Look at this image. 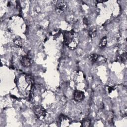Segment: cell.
Here are the masks:
<instances>
[{"mask_svg":"<svg viewBox=\"0 0 127 127\" xmlns=\"http://www.w3.org/2000/svg\"><path fill=\"white\" fill-rule=\"evenodd\" d=\"M64 41L67 46L69 47L71 44H72V48L74 46H76L77 45V39L75 37L74 31H70L65 32L64 35Z\"/></svg>","mask_w":127,"mask_h":127,"instance_id":"6da1fadb","label":"cell"},{"mask_svg":"<svg viewBox=\"0 0 127 127\" xmlns=\"http://www.w3.org/2000/svg\"><path fill=\"white\" fill-rule=\"evenodd\" d=\"M33 110L35 115L37 118L41 119V118H44L46 114V110L40 105H35L33 108Z\"/></svg>","mask_w":127,"mask_h":127,"instance_id":"7a4b0ae2","label":"cell"},{"mask_svg":"<svg viewBox=\"0 0 127 127\" xmlns=\"http://www.w3.org/2000/svg\"><path fill=\"white\" fill-rule=\"evenodd\" d=\"M59 124L60 126H68L70 124L69 119L64 115H61L59 119Z\"/></svg>","mask_w":127,"mask_h":127,"instance_id":"3957f363","label":"cell"},{"mask_svg":"<svg viewBox=\"0 0 127 127\" xmlns=\"http://www.w3.org/2000/svg\"><path fill=\"white\" fill-rule=\"evenodd\" d=\"M66 4L63 1H60L56 3L55 6L56 10L60 13H62L64 12L66 9Z\"/></svg>","mask_w":127,"mask_h":127,"instance_id":"277c9868","label":"cell"},{"mask_svg":"<svg viewBox=\"0 0 127 127\" xmlns=\"http://www.w3.org/2000/svg\"><path fill=\"white\" fill-rule=\"evenodd\" d=\"M21 64L24 67H28L31 65V60L30 57L27 55L23 56L21 57L20 60Z\"/></svg>","mask_w":127,"mask_h":127,"instance_id":"5b68a950","label":"cell"},{"mask_svg":"<svg viewBox=\"0 0 127 127\" xmlns=\"http://www.w3.org/2000/svg\"><path fill=\"white\" fill-rule=\"evenodd\" d=\"M84 98V93L81 91H75L74 93V99L77 102L82 101Z\"/></svg>","mask_w":127,"mask_h":127,"instance_id":"8992f818","label":"cell"},{"mask_svg":"<svg viewBox=\"0 0 127 127\" xmlns=\"http://www.w3.org/2000/svg\"><path fill=\"white\" fill-rule=\"evenodd\" d=\"M106 44H107V39L106 37H104L101 39L99 42V46L100 48H104L106 47Z\"/></svg>","mask_w":127,"mask_h":127,"instance_id":"52a82bcc","label":"cell"},{"mask_svg":"<svg viewBox=\"0 0 127 127\" xmlns=\"http://www.w3.org/2000/svg\"><path fill=\"white\" fill-rule=\"evenodd\" d=\"M90 124H91L90 119L87 118L83 119L82 123V126H84V127H89V126H90Z\"/></svg>","mask_w":127,"mask_h":127,"instance_id":"ba28073f","label":"cell"},{"mask_svg":"<svg viewBox=\"0 0 127 127\" xmlns=\"http://www.w3.org/2000/svg\"><path fill=\"white\" fill-rule=\"evenodd\" d=\"M98 58V55L96 54H91L89 56V59L93 63H95V62H96Z\"/></svg>","mask_w":127,"mask_h":127,"instance_id":"9c48e42d","label":"cell"},{"mask_svg":"<svg viewBox=\"0 0 127 127\" xmlns=\"http://www.w3.org/2000/svg\"><path fill=\"white\" fill-rule=\"evenodd\" d=\"M89 35L90 37L91 38H95V37H96V31H95V30H94L90 31L89 32Z\"/></svg>","mask_w":127,"mask_h":127,"instance_id":"30bf717a","label":"cell"}]
</instances>
